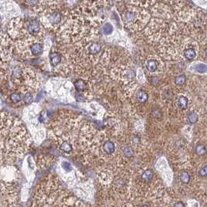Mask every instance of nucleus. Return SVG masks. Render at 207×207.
Listing matches in <instances>:
<instances>
[{"instance_id": "nucleus-1", "label": "nucleus", "mask_w": 207, "mask_h": 207, "mask_svg": "<svg viewBox=\"0 0 207 207\" xmlns=\"http://www.w3.org/2000/svg\"><path fill=\"white\" fill-rule=\"evenodd\" d=\"M26 31L31 35H37L41 32V24L36 19H32L27 23L26 28Z\"/></svg>"}, {"instance_id": "nucleus-2", "label": "nucleus", "mask_w": 207, "mask_h": 207, "mask_svg": "<svg viewBox=\"0 0 207 207\" xmlns=\"http://www.w3.org/2000/svg\"><path fill=\"white\" fill-rule=\"evenodd\" d=\"M47 19L51 25H57L61 20V15L59 12L53 11L50 14L47 15Z\"/></svg>"}, {"instance_id": "nucleus-3", "label": "nucleus", "mask_w": 207, "mask_h": 207, "mask_svg": "<svg viewBox=\"0 0 207 207\" xmlns=\"http://www.w3.org/2000/svg\"><path fill=\"white\" fill-rule=\"evenodd\" d=\"M75 89L77 90V94H81L87 90V83L82 79H78L74 83Z\"/></svg>"}, {"instance_id": "nucleus-4", "label": "nucleus", "mask_w": 207, "mask_h": 207, "mask_svg": "<svg viewBox=\"0 0 207 207\" xmlns=\"http://www.w3.org/2000/svg\"><path fill=\"white\" fill-rule=\"evenodd\" d=\"M30 49L32 55H39L43 51V44L40 42H34L30 45Z\"/></svg>"}, {"instance_id": "nucleus-5", "label": "nucleus", "mask_w": 207, "mask_h": 207, "mask_svg": "<svg viewBox=\"0 0 207 207\" xmlns=\"http://www.w3.org/2000/svg\"><path fill=\"white\" fill-rule=\"evenodd\" d=\"M103 151L106 152V154H109V155L113 154L116 150L115 143H113L112 141H106V142L103 143Z\"/></svg>"}, {"instance_id": "nucleus-6", "label": "nucleus", "mask_w": 207, "mask_h": 207, "mask_svg": "<svg viewBox=\"0 0 207 207\" xmlns=\"http://www.w3.org/2000/svg\"><path fill=\"white\" fill-rule=\"evenodd\" d=\"M61 55L58 52H54L50 55V61L54 66H58L61 62Z\"/></svg>"}, {"instance_id": "nucleus-7", "label": "nucleus", "mask_w": 207, "mask_h": 207, "mask_svg": "<svg viewBox=\"0 0 207 207\" xmlns=\"http://www.w3.org/2000/svg\"><path fill=\"white\" fill-rule=\"evenodd\" d=\"M146 69L149 71L150 72H154L158 69V63L154 59H149L146 62Z\"/></svg>"}, {"instance_id": "nucleus-8", "label": "nucleus", "mask_w": 207, "mask_h": 207, "mask_svg": "<svg viewBox=\"0 0 207 207\" xmlns=\"http://www.w3.org/2000/svg\"><path fill=\"white\" fill-rule=\"evenodd\" d=\"M154 178V172L151 169H147L146 171H144L141 175V178L143 181L145 182H149L151 181Z\"/></svg>"}, {"instance_id": "nucleus-9", "label": "nucleus", "mask_w": 207, "mask_h": 207, "mask_svg": "<svg viewBox=\"0 0 207 207\" xmlns=\"http://www.w3.org/2000/svg\"><path fill=\"white\" fill-rule=\"evenodd\" d=\"M101 48H102V47H101V45L99 44L94 43L92 44L89 47H88V51L92 55H96V54L100 52Z\"/></svg>"}, {"instance_id": "nucleus-10", "label": "nucleus", "mask_w": 207, "mask_h": 207, "mask_svg": "<svg viewBox=\"0 0 207 207\" xmlns=\"http://www.w3.org/2000/svg\"><path fill=\"white\" fill-rule=\"evenodd\" d=\"M60 149L62 151L65 152V153H70L72 151L73 147L72 144L69 142V141H63L60 145Z\"/></svg>"}, {"instance_id": "nucleus-11", "label": "nucleus", "mask_w": 207, "mask_h": 207, "mask_svg": "<svg viewBox=\"0 0 207 207\" xmlns=\"http://www.w3.org/2000/svg\"><path fill=\"white\" fill-rule=\"evenodd\" d=\"M184 56L188 60H193L196 57V53L194 49L192 48H188L184 51Z\"/></svg>"}, {"instance_id": "nucleus-12", "label": "nucleus", "mask_w": 207, "mask_h": 207, "mask_svg": "<svg viewBox=\"0 0 207 207\" xmlns=\"http://www.w3.org/2000/svg\"><path fill=\"white\" fill-rule=\"evenodd\" d=\"M179 178L180 181L184 184H188L191 181V176H190L188 171H181L179 175Z\"/></svg>"}, {"instance_id": "nucleus-13", "label": "nucleus", "mask_w": 207, "mask_h": 207, "mask_svg": "<svg viewBox=\"0 0 207 207\" xmlns=\"http://www.w3.org/2000/svg\"><path fill=\"white\" fill-rule=\"evenodd\" d=\"M188 99L186 98V96H181L178 99V106L181 109H186L187 106H188Z\"/></svg>"}, {"instance_id": "nucleus-14", "label": "nucleus", "mask_w": 207, "mask_h": 207, "mask_svg": "<svg viewBox=\"0 0 207 207\" xmlns=\"http://www.w3.org/2000/svg\"><path fill=\"white\" fill-rule=\"evenodd\" d=\"M196 153L198 156H205L207 153L206 147L203 144H198L196 147Z\"/></svg>"}, {"instance_id": "nucleus-15", "label": "nucleus", "mask_w": 207, "mask_h": 207, "mask_svg": "<svg viewBox=\"0 0 207 207\" xmlns=\"http://www.w3.org/2000/svg\"><path fill=\"white\" fill-rule=\"evenodd\" d=\"M137 98L138 99V101H140L141 103H145L148 99V95H147V92L143 91V90H141V91H140L137 93Z\"/></svg>"}, {"instance_id": "nucleus-16", "label": "nucleus", "mask_w": 207, "mask_h": 207, "mask_svg": "<svg viewBox=\"0 0 207 207\" xmlns=\"http://www.w3.org/2000/svg\"><path fill=\"white\" fill-rule=\"evenodd\" d=\"M195 70L198 73L200 74H204L207 72V65L204 64H197L194 66Z\"/></svg>"}, {"instance_id": "nucleus-17", "label": "nucleus", "mask_w": 207, "mask_h": 207, "mask_svg": "<svg viewBox=\"0 0 207 207\" xmlns=\"http://www.w3.org/2000/svg\"><path fill=\"white\" fill-rule=\"evenodd\" d=\"M188 121L190 124L196 123L198 120V116L196 113L195 112H191L188 115Z\"/></svg>"}, {"instance_id": "nucleus-18", "label": "nucleus", "mask_w": 207, "mask_h": 207, "mask_svg": "<svg viewBox=\"0 0 207 207\" xmlns=\"http://www.w3.org/2000/svg\"><path fill=\"white\" fill-rule=\"evenodd\" d=\"M186 81V75H178L177 77H175V83L177 85V86H182L185 84Z\"/></svg>"}, {"instance_id": "nucleus-19", "label": "nucleus", "mask_w": 207, "mask_h": 207, "mask_svg": "<svg viewBox=\"0 0 207 207\" xmlns=\"http://www.w3.org/2000/svg\"><path fill=\"white\" fill-rule=\"evenodd\" d=\"M10 99L11 100L13 101V103H17L19 102H20V100L22 99V97L21 95L19 94V92H14V93H12L10 95Z\"/></svg>"}, {"instance_id": "nucleus-20", "label": "nucleus", "mask_w": 207, "mask_h": 207, "mask_svg": "<svg viewBox=\"0 0 207 207\" xmlns=\"http://www.w3.org/2000/svg\"><path fill=\"white\" fill-rule=\"evenodd\" d=\"M123 152L124 155L126 156V157H127V158H130V157H132V156H133V154H134L133 150L130 147H124L123 150Z\"/></svg>"}, {"instance_id": "nucleus-21", "label": "nucleus", "mask_w": 207, "mask_h": 207, "mask_svg": "<svg viewBox=\"0 0 207 207\" xmlns=\"http://www.w3.org/2000/svg\"><path fill=\"white\" fill-rule=\"evenodd\" d=\"M61 167L66 171H71V170H72V166H71V164L69 162H68V161H63L61 164Z\"/></svg>"}, {"instance_id": "nucleus-22", "label": "nucleus", "mask_w": 207, "mask_h": 207, "mask_svg": "<svg viewBox=\"0 0 207 207\" xmlns=\"http://www.w3.org/2000/svg\"><path fill=\"white\" fill-rule=\"evenodd\" d=\"M33 99V96L31 95V93L30 92H26V94L24 95V100L26 103H30L32 102Z\"/></svg>"}, {"instance_id": "nucleus-23", "label": "nucleus", "mask_w": 207, "mask_h": 207, "mask_svg": "<svg viewBox=\"0 0 207 207\" xmlns=\"http://www.w3.org/2000/svg\"><path fill=\"white\" fill-rule=\"evenodd\" d=\"M198 175L201 177H207V165L201 168L200 170L198 171Z\"/></svg>"}, {"instance_id": "nucleus-24", "label": "nucleus", "mask_w": 207, "mask_h": 207, "mask_svg": "<svg viewBox=\"0 0 207 207\" xmlns=\"http://www.w3.org/2000/svg\"><path fill=\"white\" fill-rule=\"evenodd\" d=\"M103 30H104L105 34H109V33L112 32V30H113V27H112V26L110 25V24H106V25L104 26V27H103Z\"/></svg>"}, {"instance_id": "nucleus-25", "label": "nucleus", "mask_w": 207, "mask_h": 207, "mask_svg": "<svg viewBox=\"0 0 207 207\" xmlns=\"http://www.w3.org/2000/svg\"><path fill=\"white\" fill-rule=\"evenodd\" d=\"M174 207H186V206L182 202H178V203H175Z\"/></svg>"}, {"instance_id": "nucleus-26", "label": "nucleus", "mask_w": 207, "mask_h": 207, "mask_svg": "<svg viewBox=\"0 0 207 207\" xmlns=\"http://www.w3.org/2000/svg\"><path fill=\"white\" fill-rule=\"evenodd\" d=\"M141 207H149V206H147V205H143V206H141Z\"/></svg>"}, {"instance_id": "nucleus-27", "label": "nucleus", "mask_w": 207, "mask_h": 207, "mask_svg": "<svg viewBox=\"0 0 207 207\" xmlns=\"http://www.w3.org/2000/svg\"><path fill=\"white\" fill-rule=\"evenodd\" d=\"M206 55L207 56V48H206Z\"/></svg>"}]
</instances>
